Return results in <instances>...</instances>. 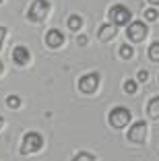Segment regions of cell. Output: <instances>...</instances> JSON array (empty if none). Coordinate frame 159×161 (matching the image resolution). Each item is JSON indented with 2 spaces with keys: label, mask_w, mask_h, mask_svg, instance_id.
I'll list each match as a JSON object with an SVG mask.
<instances>
[{
  "label": "cell",
  "mask_w": 159,
  "mask_h": 161,
  "mask_svg": "<svg viewBox=\"0 0 159 161\" xmlns=\"http://www.w3.org/2000/svg\"><path fill=\"white\" fill-rule=\"evenodd\" d=\"M110 21H112L116 27H122V25H130L132 23V13L126 4H112L110 6Z\"/></svg>",
  "instance_id": "obj_1"
},
{
  "label": "cell",
  "mask_w": 159,
  "mask_h": 161,
  "mask_svg": "<svg viewBox=\"0 0 159 161\" xmlns=\"http://www.w3.org/2000/svg\"><path fill=\"white\" fill-rule=\"evenodd\" d=\"M108 120H110V124H112L114 128L120 130V128L128 126V122H130V109L124 108V105H116V108H112Z\"/></svg>",
  "instance_id": "obj_2"
},
{
  "label": "cell",
  "mask_w": 159,
  "mask_h": 161,
  "mask_svg": "<svg viewBox=\"0 0 159 161\" xmlns=\"http://www.w3.org/2000/svg\"><path fill=\"white\" fill-rule=\"evenodd\" d=\"M43 145V138L39 132H27L23 136V142H21V153L23 155H31V153H37Z\"/></svg>",
  "instance_id": "obj_3"
},
{
  "label": "cell",
  "mask_w": 159,
  "mask_h": 161,
  "mask_svg": "<svg viewBox=\"0 0 159 161\" xmlns=\"http://www.w3.org/2000/svg\"><path fill=\"white\" fill-rule=\"evenodd\" d=\"M48 13H50V4H48L46 0H33L27 17H29V21H33V23H42V21L48 17Z\"/></svg>",
  "instance_id": "obj_4"
},
{
  "label": "cell",
  "mask_w": 159,
  "mask_h": 161,
  "mask_svg": "<svg viewBox=\"0 0 159 161\" xmlns=\"http://www.w3.org/2000/svg\"><path fill=\"white\" fill-rule=\"evenodd\" d=\"M99 79H101V76H99L97 72L83 75L79 79V91H81V93H85V95L95 93V91H97V87H99Z\"/></svg>",
  "instance_id": "obj_5"
},
{
  "label": "cell",
  "mask_w": 159,
  "mask_h": 161,
  "mask_svg": "<svg viewBox=\"0 0 159 161\" xmlns=\"http://www.w3.org/2000/svg\"><path fill=\"white\" fill-rule=\"evenodd\" d=\"M128 141L134 142V145H143V142L147 141V122H143V120H139V122H134L130 128H128Z\"/></svg>",
  "instance_id": "obj_6"
},
{
  "label": "cell",
  "mask_w": 159,
  "mask_h": 161,
  "mask_svg": "<svg viewBox=\"0 0 159 161\" xmlns=\"http://www.w3.org/2000/svg\"><path fill=\"white\" fill-rule=\"evenodd\" d=\"M126 35H128L130 42L140 43L147 37V25L143 23V21H132V23L128 25V29H126Z\"/></svg>",
  "instance_id": "obj_7"
},
{
  "label": "cell",
  "mask_w": 159,
  "mask_h": 161,
  "mask_svg": "<svg viewBox=\"0 0 159 161\" xmlns=\"http://www.w3.org/2000/svg\"><path fill=\"white\" fill-rule=\"evenodd\" d=\"M116 33H118V27L114 23H103L97 29V39L99 42H112L116 37Z\"/></svg>",
  "instance_id": "obj_8"
},
{
  "label": "cell",
  "mask_w": 159,
  "mask_h": 161,
  "mask_svg": "<svg viewBox=\"0 0 159 161\" xmlns=\"http://www.w3.org/2000/svg\"><path fill=\"white\" fill-rule=\"evenodd\" d=\"M64 43V35H62V31H58V29H50L46 33V46L52 47V50H58V47Z\"/></svg>",
  "instance_id": "obj_9"
},
{
  "label": "cell",
  "mask_w": 159,
  "mask_h": 161,
  "mask_svg": "<svg viewBox=\"0 0 159 161\" xmlns=\"http://www.w3.org/2000/svg\"><path fill=\"white\" fill-rule=\"evenodd\" d=\"M13 60H14L17 66H25V64L29 62V50L25 46H17L13 50Z\"/></svg>",
  "instance_id": "obj_10"
},
{
  "label": "cell",
  "mask_w": 159,
  "mask_h": 161,
  "mask_svg": "<svg viewBox=\"0 0 159 161\" xmlns=\"http://www.w3.org/2000/svg\"><path fill=\"white\" fill-rule=\"evenodd\" d=\"M147 114H149L151 118L159 120V95H157V97H153V99L147 103Z\"/></svg>",
  "instance_id": "obj_11"
},
{
  "label": "cell",
  "mask_w": 159,
  "mask_h": 161,
  "mask_svg": "<svg viewBox=\"0 0 159 161\" xmlns=\"http://www.w3.org/2000/svg\"><path fill=\"white\" fill-rule=\"evenodd\" d=\"M66 23H68L70 31H79V29L83 27V17H81V14H70Z\"/></svg>",
  "instance_id": "obj_12"
},
{
  "label": "cell",
  "mask_w": 159,
  "mask_h": 161,
  "mask_svg": "<svg viewBox=\"0 0 159 161\" xmlns=\"http://www.w3.org/2000/svg\"><path fill=\"white\" fill-rule=\"evenodd\" d=\"M147 56H149V60L159 62V42H153V43L149 46V50H147Z\"/></svg>",
  "instance_id": "obj_13"
},
{
  "label": "cell",
  "mask_w": 159,
  "mask_h": 161,
  "mask_svg": "<svg viewBox=\"0 0 159 161\" xmlns=\"http://www.w3.org/2000/svg\"><path fill=\"white\" fill-rule=\"evenodd\" d=\"M120 56L124 58V60H130V58L134 56V47H132V46H128V43L120 46Z\"/></svg>",
  "instance_id": "obj_14"
},
{
  "label": "cell",
  "mask_w": 159,
  "mask_h": 161,
  "mask_svg": "<svg viewBox=\"0 0 159 161\" xmlns=\"http://www.w3.org/2000/svg\"><path fill=\"white\" fill-rule=\"evenodd\" d=\"M124 91H126L128 95H134L136 91H139V83H136V80H132V79L124 80Z\"/></svg>",
  "instance_id": "obj_15"
},
{
  "label": "cell",
  "mask_w": 159,
  "mask_h": 161,
  "mask_svg": "<svg viewBox=\"0 0 159 161\" xmlns=\"http://www.w3.org/2000/svg\"><path fill=\"white\" fill-rule=\"evenodd\" d=\"M6 105H9V108H13V109H17L21 105L19 95H9V97H6Z\"/></svg>",
  "instance_id": "obj_16"
},
{
  "label": "cell",
  "mask_w": 159,
  "mask_h": 161,
  "mask_svg": "<svg viewBox=\"0 0 159 161\" xmlns=\"http://www.w3.org/2000/svg\"><path fill=\"white\" fill-rule=\"evenodd\" d=\"M72 161H95V157L91 155V153H85V151H81V153H77V155L72 157Z\"/></svg>",
  "instance_id": "obj_17"
},
{
  "label": "cell",
  "mask_w": 159,
  "mask_h": 161,
  "mask_svg": "<svg viewBox=\"0 0 159 161\" xmlns=\"http://www.w3.org/2000/svg\"><path fill=\"white\" fill-rule=\"evenodd\" d=\"M145 19L149 21V23H153V21H157V19H159V13H157L155 8H151V6H149V8L145 10Z\"/></svg>",
  "instance_id": "obj_18"
},
{
  "label": "cell",
  "mask_w": 159,
  "mask_h": 161,
  "mask_svg": "<svg viewBox=\"0 0 159 161\" xmlns=\"http://www.w3.org/2000/svg\"><path fill=\"white\" fill-rule=\"evenodd\" d=\"M136 80H139V83H147V80H149V72H147V70H139Z\"/></svg>",
  "instance_id": "obj_19"
},
{
  "label": "cell",
  "mask_w": 159,
  "mask_h": 161,
  "mask_svg": "<svg viewBox=\"0 0 159 161\" xmlns=\"http://www.w3.org/2000/svg\"><path fill=\"white\" fill-rule=\"evenodd\" d=\"M4 37H6V27H2V25H0V47H2V42H4Z\"/></svg>",
  "instance_id": "obj_20"
},
{
  "label": "cell",
  "mask_w": 159,
  "mask_h": 161,
  "mask_svg": "<svg viewBox=\"0 0 159 161\" xmlns=\"http://www.w3.org/2000/svg\"><path fill=\"white\" fill-rule=\"evenodd\" d=\"M77 42H79V46H87V35H79Z\"/></svg>",
  "instance_id": "obj_21"
},
{
  "label": "cell",
  "mask_w": 159,
  "mask_h": 161,
  "mask_svg": "<svg viewBox=\"0 0 159 161\" xmlns=\"http://www.w3.org/2000/svg\"><path fill=\"white\" fill-rule=\"evenodd\" d=\"M149 4L151 6H159V0H149Z\"/></svg>",
  "instance_id": "obj_22"
},
{
  "label": "cell",
  "mask_w": 159,
  "mask_h": 161,
  "mask_svg": "<svg viewBox=\"0 0 159 161\" xmlns=\"http://www.w3.org/2000/svg\"><path fill=\"white\" fill-rule=\"evenodd\" d=\"M2 70H4V66H2V60H0V75H2Z\"/></svg>",
  "instance_id": "obj_23"
},
{
  "label": "cell",
  "mask_w": 159,
  "mask_h": 161,
  "mask_svg": "<svg viewBox=\"0 0 159 161\" xmlns=\"http://www.w3.org/2000/svg\"><path fill=\"white\" fill-rule=\"evenodd\" d=\"M2 124H4V120H2V116H0V128H2Z\"/></svg>",
  "instance_id": "obj_24"
},
{
  "label": "cell",
  "mask_w": 159,
  "mask_h": 161,
  "mask_svg": "<svg viewBox=\"0 0 159 161\" xmlns=\"http://www.w3.org/2000/svg\"><path fill=\"white\" fill-rule=\"evenodd\" d=\"M2 2H4V0H0V4H2Z\"/></svg>",
  "instance_id": "obj_25"
}]
</instances>
